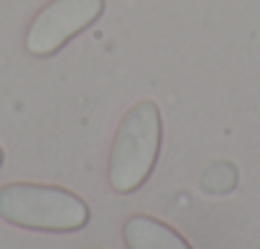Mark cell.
Wrapping results in <instances>:
<instances>
[{
  "label": "cell",
  "instance_id": "obj_1",
  "mask_svg": "<svg viewBox=\"0 0 260 249\" xmlns=\"http://www.w3.org/2000/svg\"><path fill=\"white\" fill-rule=\"evenodd\" d=\"M161 135L164 124L156 102L143 99L125 112L110 148V168H107L110 186L117 193L138 191L146 183V178L153 173L161 153Z\"/></svg>",
  "mask_w": 260,
  "mask_h": 249
},
{
  "label": "cell",
  "instance_id": "obj_5",
  "mask_svg": "<svg viewBox=\"0 0 260 249\" xmlns=\"http://www.w3.org/2000/svg\"><path fill=\"white\" fill-rule=\"evenodd\" d=\"M3 160H6V155H3V148H0V168H3Z\"/></svg>",
  "mask_w": 260,
  "mask_h": 249
},
{
  "label": "cell",
  "instance_id": "obj_2",
  "mask_svg": "<svg viewBox=\"0 0 260 249\" xmlns=\"http://www.w3.org/2000/svg\"><path fill=\"white\" fill-rule=\"evenodd\" d=\"M0 219L31 231H79L89 224V206L59 186L8 183L0 186Z\"/></svg>",
  "mask_w": 260,
  "mask_h": 249
},
{
  "label": "cell",
  "instance_id": "obj_3",
  "mask_svg": "<svg viewBox=\"0 0 260 249\" xmlns=\"http://www.w3.org/2000/svg\"><path fill=\"white\" fill-rule=\"evenodd\" d=\"M105 11V0H51L44 6L28 31L26 49L34 56H51L64 49L74 36L87 31Z\"/></svg>",
  "mask_w": 260,
  "mask_h": 249
},
{
  "label": "cell",
  "instance_id": "obj_4",
  "mask_svg": "<svg viewBox=\"0 0 260 249\" xmlns=\"http://www.w3.org/2000/svg\"><path fill=\"white\" fill-rule=\"evenodd\" d=\"M122 239L127 249H191L176 229L146 214H136L125 221Z\"/></svg>",
  "mask_w": 260,
  "mask_h": 249
}]
</instances>
